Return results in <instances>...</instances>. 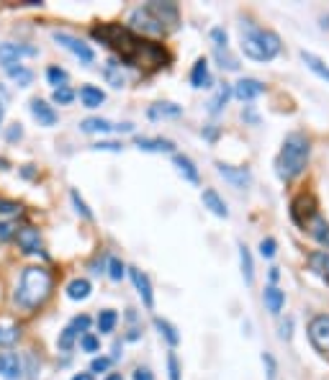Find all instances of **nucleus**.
Returning a JSON list of instances; mask_svg holds the SVG:
<instances>
[{"mask_svg": "<svg viewBox=\"0 0 329 380\" xmlns=\"http://www.w3.org/2000/svg\"><path fill=\"white\" fill-rule=\"evenodd\" d=\"M90 37L98 39L101 44L113 49L121 62L137 67L141 72H157L170 62L168 49L157 41H147L144 37H137L121 23H98L90 28Z\"/></svg>", "mask_w": 329, "mask_h": 380, "instance_id": "f257e3e1", "label": "nucleus"}, {"mask_svg": "<svg viewBox=\"0 0 329 380\" xmlns=\"http://www.w3.org/2000/svg\"><path fill=\"white\" fill-rule=\"evenodd\" d=\"M54 290V275L44 265H28L21 272L16 290H13V303L23 311H37L44 306Z\"/></svg>", "mask_w": 329, "mask_h": 380, "instance_id": "f03ea898", "label": "nucleus"}, {"mask_svg": "<svg viewBox=\"0 0 329 380\" xmlns=\"http://www.w3.org/2000/svg\"><path fill=\"white\" fill-rule=\"evenodd\" d=\"M311 157V141L306 139V134L293 131L286 137L281 152L275 157V175L281 177L283 183H291L293 177H299L306 170Z\"/></svg>", "mask_w": 329, "mask_h": 380, "instance_id": "7ed1b4c3", "label": "nucleus"}, {"mask_svg": "<svg viewBox=\"0 0 329 380\" xmlns=\"http://www.w3.org/2000/svg\"><path fill=\"white\" fill-rule=\"evenodd\" d=\"M239 39H242L245 57H250L255 62H270V59L281 54V37L275 31H270V28L257 26L252 21L239 23Z\"/></svg>", "mask_w": 329, "mask_h": 380, "instance_id": "20e7f679", "label": "nucleus"}, {"mask_svg": "<svg viewBox=\"0 0 329 380\" xmlns=\"http://www.w3.org/2000/svg\"><path fill=\"white\" fill-rule=\"evenodd\" d=\"M291 221L299 226V229H306L309 226V221L314 219V216L319 214V203H317V195L314 193H299L296 198L291 201Z\"/></svg>", "mask_w": 329, "mask_h": 380, "instance_id": "39448f33", "label": "nucleus"}, {"mask_svg": "<svg viewBox=\"0 0 329 380\" xmlns=\"http://www.w3.org/2000/svg\"><path fill=\"white\" fill-rule=\"evenodd\" d=\"M126 28L134 31L137 37H139V34H147V37H165V34H168V28L162 26L160 21L154 19L144 6H141V8H134L132 13H129V26Z\"/></svg>", "mask_w": 329, "mask_h": 380, "instance_id": "423d86ee", "label": "nucleus"}, {"mask_svg": "<svg viewBox=\"0 0 329 380\" xmlns=\"http://www.w3.org/2000/svg\"><path fill=\"white\" fill-rule=\"evenodd\" d=\"M54 41L59 47H65L70 54H75L83 65H93L95 62V52L85 44L83 39L72 37V34H67V31H54Z\"/></svg>", "mask_w": 329, "mask_h": 380, "instance_id": "0eeeda50", "label": "nucleus"}, {"mask_svg": "<svg viewBox=\"0 0 329 380\" xmlns=\"http://www.w3.org/2000/svg\"><path fill=\"white\" fill-rule=\"evenodd\" d=\"M309 342L319 354H329V314L314 316L309 321Z\"/></svg>", "mask_w": 329, "mask_h": 380, "instance_id": "6e6552de", "label": "nucleus"}, {"mask_svg": "<svg viewBox=\"0 0 329 380\" xmlns=\"http://www.w3.org/2000/svg\"><path fill=\"white\" fill-rule=\"evenodd\" d=\"M39 49L37 47H28V44H0V67L3 70H10V67L21 65L26 57H37Z\"/></svg>", "mask_w": 329, "mask_h": 380, "instance_id": "1a4fd4ad", "label": "nucleus"}, {"mask_svg": "<svg viewBox=\"0 0 329 380\" xmlns=\"http://www.w3.org/2000/svg\"><path fill=\"white\" fill-rule=\"evenodd\" d=\"M144 8L150 10L154 19L160 21L165 28H175L180 21V10L175 3H170V0H165V3H160V0H152V3H147Z\"/></svg>", "mask_w": 329, "mask_h": 380, "instance_id": "9d476101", "label": "nucleus"}, {"mask_svg": "<svg viewBox=\"0 0 329 380\" xmlns=\"http://www.w3.org/2000/svg\"><path fill=\"white\" fill-rule=\"evenodd\" d=\"M13 239L19 241V250L23 254H41L44 252V241H41L37 226H21Z\"/></svg>", "mask_w": 329, "mask_h": 380, "instance_id": "9b49d317", "label": "nucleus"}, {"mask_svg": "<svg viewBox=\"0 0 329 380\" xmlns=\"http://www.w3.org/2000/svg\"><path fill=\"white\" fill-rule=\"evenodd\" d=\"M217 172L224 177L226 183H232L237 190H245L250 183H252V172L247 167H235V165H224V162H217Z\"/></svg>", "mask_w": 329, "mask_h": 380, "instance_id": "f8f14e48", "label": "nucleus"}, {"mask_svg": "<svg viewBox=\"0 0 329 380\" xmlns=\"http://www.w3.org/2000/svg\"><path fill=\"white\" fill-rule=\"evenodd\" d=\"M129 278H132L134 288H137V293H139L141 303L150 308H154V290H152V280L147 272H141L139 268H129Z\"/></svg>", "mask_w": 329, "mask_h": 380, "instance_id": "ddd939ff", "label": "nucleus"}, {"mask_svg": "<svg viewBox=\"0 0 329 380\" xmlns=\"http://www.w3.org/2000/svg\"><path fill=\"white\" fill-rule=\"evenodd\" d=\"M265 93V85L260 80H255V77H242L237 85H232V95H237L242 103L247 101H255V98H260Z\"/></svg>", "mask_w": 329, "mask_h": 380, "instance_id": "4468645a", "label": "nucleus"}, {"mask_svg": "<svg viewBox=\"0 0 329 380\" xmlns=\"http://www.w3.org/2000/svg\"><path fill=\"white\" fill-rule=\"evenodd\" d=\"M134 144L139 152H152V154H172L175 152V144L162 137H137Z\"/></svg>", "mask_w": 329, "mask_h": 380, "instance_id": "2eb2a0df", "label": "nucleus"}, {"mask_svg": "<svg viewBox=\"0 0 329 380\" xmlns=\"http://www.w3.org/2000/svg\"><path fill=\"white\" fill-rule=\"evenodd\" d=\"M172 165L178 170V175L183 180H188L190 186H201V172H198L196 162L188 154H172Z\"/></svg>", "mask_w": 329, "mask_h": 380, "instance_id": "dca6fc26", "label": "nucleus"}, {"mask_svg": "<svg viewBox=\"0 0 329 380\" xmlns=\"http://www.w3.org/2000/svg\"><path fill=\"white\" fill-rule=\"evenodd\" d=\"M31 116L39 121V126H54L59 121V113L54 111V106H49L47 101L41 98H34L31 101Z\"/></svg>", "mask_w": 329, "mask_h": 380, "instance_id": "f3484780", "label": "nucleus"}, {"mask_svg": "<svg viewBox=\"0 0 329 380\" xmlns=\"http://www.w3.org/2000/svg\"><path fill=\"white\" fill-rule=\"evenodd\" d=\"M23 368H21V357L13 352H0V378L6 380H21Z\"/></svg>", "mask_w": 329, "mask_h": 380, "instance_id": "a211bd4d", "label": "nucleus"}, {"mask_svg": "<svg viewBox=\"0 0 329 380\" xmlns=\"http://www.w3.org/2000/svg\"><path fill=\"white\" fill-rule=\"evenodd\" d=\"M101 74H103L106 83L111 85V88H116V90L126 85V72H123V67L119 59H108L103 65V70H101Z\"/></svg>", "mask_w": 329, "mask_h": 380, "instance_id": "6ab92c4d", "label": "nucleus"}, {"mask_svg": "<svg viewBox=\"0 0 329 380\" xmlns=\"http://www.w3.org/2000/svg\"><path fill=\"white\" fill-rule=\"evenodd\" d=\"M306 262H309L311 272H314V275H319V278L329 286V250L311 252L309 257H306Z\"/></svg>", "mask_w": 329, "mask_h": 380, "instance_id": "aec40b11", "label": "nucleus"}, {"mask_svg": "<svg viewBox=\"0 0 329 380\" xmlns=\"http://www.w3.org/2000/svg\"><path fill=\"white\" fill-rule=\"evenodd\" d=\"M201 201H203V206H206V208H208V211H211L214 216H219V219H226V216H229L226 201L217 193V190H214V188H206V190L201 193Z\"/></svg>", "mask_w": 329, "mask_h": 380, "instance_id": "412c9836", "label": "nucleus"}, {"mask_svg": "<svg viewBox=\"0 0 329 380\" xmlns=\"http://www.w3.org/2000/svg\"><path fill=\"white\" fill-rule=\"evenodd\" d=\"M303 232L309 234L311 239L319 241L321 247H327V250H329V221L324 219V216H319V214L314 216V219L309 221V226H306Z\"/></svg>", "mask_w": 329, "mask_h": 380, "instance_id": "4be33fe9", "label": "nucleus"}, {"mask_svg": "<svg viewBox=\"0 0 329 380\" xmlns=\"http://www.w3.org/2000/svg\"><path fill=\"white\" fill-rule=\"evenodd\" d=\"M211 83H214V80H211L208 59H203V57H201V59H196V65H193V70H190V85L201 90V88H211Z\"/></svg>", "mask_w": 329, "mask_h": 380, "instance_id": "5701e85b", "label": "nucleus"}, {"mask_svg": "<svg viewBox=\"0 0 329 380\" xmlns=\"http://www.w3.org/2000/svg\"><path fill=\"white\" fill-rule=\"evenodd\" d=\"M301 62L306 67H309L311 72L317 74V77H321L324 83L329 85V65L321 59V57H317V54H311V52H306V49H301Z\"/></svg>", "mask_w": 329, "mask_h": 380, "instance_id": "b1692460", "label": "nucleus"}, {"mask_svg": "<svg viewBox=\"0 0 329 380\" xmlns=\"http://www.w3.org/2000/svg\"><path fill=\"white\" fill-rule=\"evenodd\" d=\"M263 298H265V306H268V311H270V314H275V316L281 314L283 306H286V293H283L278 286H268V288H265Z\"/></svg>", "mask_w": 329, "mask_h": 380, "instance_id": "393cba45", "label": "nucleus"}, {"mask_svg": "<svg viewBox=\"0 0 329 380\" xmlns=\"http://www.w3.org/2000/svg\"><path fill=\"white\" fill-rule=\"evenodd\" d=\"M77 95H80V103H83L85 108H98V106L106 103V93L101 88H95V85H83Z\"/></svg>", "mask_w": 329, "mask_h": 380, "instance_id": "a878e982", "label": "nucleus"}, {"mask_svg": "<svg viewBox=\"0 0 329 380\" xmlns=\"http://www.w3.org/2000/svg\"><path fill=\"white\" fill-rule=\"evenodd\" d=\"M229 98H232V85H229V83H221L217 88L214 98L208 101V113H211V116H219V113L224 111L226 103H229Z\"/></svg>", "mask_w": 329, "mask_h": 380, "instance_id": "bb28decb", "label": "nucleus"}, {"mask_svg": "<svg viewBox=\"0 0 329 380\" xmlns=\"http://www.w3.org/2000/svg\"><path fill=\"white\" fill-rule=\"evenodd\" d=\"M180 113H183V106H175V103H154L150 111H147V116H150L152 121H157V119H178Z\"/></svg>", "mask_w": 329, "mask_h": 380, "instance_id": "cd10ccee", "label": "nucleus"}, {"mask_svg": "<svg viewBox=\"0 0 329 380\" xmlns=\"http://www.w3.org/2000/svg\"><path fill=\"white\" fill-rule=\"evenodd\" d=\"M80 131H85V134H111L113 123L106 119H98V116H90V119L80 121Z\"/></svg>", "mask_w": 329, "mask_h": 380, "instance_id": "c85d7f7f", "label": "nucleus"}, {"mask_svg": "<svg viewBox=\"0 0 329 380\" xmlns=\"http://www.w3.org/2000/svg\"><path fill=\"white\" fill-rule=\"evenodd\" d=\"M154 329L160 332V337L170 344V347H178V344H180V334H178V329L170 324L168 319H160V316H154Z\"/></svg>", "mask_w": 329, "mask_h": 380, "instance_id": "c756f323", "label": "nucleus"}, {"mask_svg": "<svg viewBox=\"0 0 329 380\" xmlns=\"http://www.w3.org/2000/svg\"><path fill=\"white\" fill-rule=\"evenodd\" d=\"M90 290H93L90 280L75 278L70 280V286H67V298H70V301H85V298L90 296Z\"/></svg>", "mask_w": 329, "mask_h": 380, "instance_id": "7c9ffc66", "label": "nucleus"}, {"mask_svg": "<svg viewBox=\"0 0 329 380\" xmlns=\"http://www.w3.org/2000/svg\"><path fill=\"white\" fill-rule=\"evenodd\" d=\"M239 265H242V278L247 286H252L255 280V262H252V252L247 244H239Z\"/></svg>", "mask_w": 329, "mask_h": 380, "instance_id": "2f4dec72", "label": "nucleus"}, {"mask_svg": "<svg viewBox=\"0 0 329 380\" xmlns=\"http://www.w3.org/2000/svg\"><path fill=\"white\" fill-rule=\"evenodd\" d=\"M95 324H98V332L101 334H111L116 329V324H119V314L113 308H103L98 314V319H95Z\"/></svg>", "mask_w": 329, "mask_h": 380, "instance_id": "473e14b6", "label": "nucleus"}, {"mask_svg": "<svg viewBox=\"0 0 329 380\" xmlns=\"http://www.w3.org/2000/svg\"><path fill=\"white\" fill-rule=\"evenodd\" d=\"M6 74H8V77H13V80L19 83V88H28V85H31V80H34V72H31L26 65L10 67V70H6Z\"/></svg>", "mask_w": 329, "mask_h": 380, "instance_id": "72a5a7b5", "label": "nucleus"}, {"mask_svg": "<svg viewBox=\"0 0 329 380\" xmlns=\"http://www.w3.org/2000/svg\"><path fill=\"white\" fill-rule=\"evenodd\" d=\"M214 57H217V62H219V67L221 70H239V59H237L232 52H229V47L226 49H214Z\"/></svg>", "mask_w": 329, "mask_h": 380, "instance_id": "f704fd0d", "label": "nucleus"}, {"mask_svg": "<svg viewBox=\"0 0 329 380\" xmlns=\"http://www.w3.org/2000/svg\"><path fill=\"white\" fill-rule=\"evenodd\" d=\"M21 214H23V206L16 203V201H8V198H0V219L16 221Z\"/></svg>", "mask_w": 329, "mask_h": 380, "instance_id": "c9c22d12", "label": "nucleus"}, {"mask_svg": "<svg viewBox=\"0 0 329 380\" xmlns=\"http://www.w3.org/2000/svg\"><path fill=\"white\" fill-rule=\"evenodd\" d=\"M21 337V329L16 324H0V347H10L16 344Z\"/></svg>", "mask_w": 329, "mask_h": 380, "instance_id": "e433bc0d", "label": "nucleus"}, {"mask_svg": "<svg viewBox=\"0 0 329 380\" xmlns=\"http://www.w3.org/2000/svg\"><path fill=\"white\" fill-rule=\"evenodd\" d=\"M47 80H49V85H54V90H57V88H65L67 80H70V74H67V70H62L59 65H52V67H47Z\"/></svg>", "mask_w": 329, "mask_h": 380, "instance_id": "4c0bfd02", "label": "nucleus"}, {"mask_svg": "<svg viewBox=\"0 0 329 380\" xmlns=\"http://www.w3.org/2000/svg\"><path fill=\"white\" fill-rule=\"evenodd\" d=\"M75 342H77V332L72 326H65L62 334H59V339H57V347H59L62 352H70V350L75 347Z\"/></svg>", "mask_w": 329, "mask_h": 380, "instance_id": "58836bf2", "label": "nucleus"}, {"mask_svg": "<svg viewBox=\"0 0 329 380\" xmlns=\"http://www.w3.org/2000/svg\"><path fill=\"white\" fill-rule=\"evenodd\" d=\"M70 201H72V206H75V211H77V214L83 216V219H88V221H93V211L88 208V203H85V201H83V195L77 193L75 188L70 190Z\"/></svg>", "mask_w": 329, "mask_h": 380, "instance_id": "ea45409f", "label": "nucleus"}, {"mask_svg": "<svg viewBox=\"0 0 329 380\" xmlns=\"http://www.w3.org/2000/svg\"><path fill=\"white\" fill-rule=\"evenodd\" d=\"M77 93L72 90V88H57L54 93H52V103H57V106H70V103L75 101Z\"/></svg>", "mask_w": 329, "mask_h": 380, "instance_id": "a19ab883", "label": "nucleus"}, {"mask_svg": "<svg viewBox=\"0 0 329 380\" xmlns=\"http://www.w3.org/2000/svg\"><path fill=\"white\" fill-rule=\"evenodd\" d=\"M80 350H83V352H101V339H98V337H95L93 332H85L83 337H80Z\"/></svg>", "mask_w": 329, "mask_h": 380, "instance_id": "79ce46f5", "label": "nucleus"}, {"mask_svg": "<svg viewBox=\"0 0 329 380\" xmlns=\"http://www.w3.org/2000/svg\"><path fill=\"white\" fill-rule=\"evenodd\" d=\"M19 232V223L10 221V219H0V244H6L8 239H13Z\"/></svg>", "mask_w": 329, "mask_h": 380, "instance_id": "37998d69", "label": "nucleus"}, {"mask_svg": "<svg viewBox=\"0 0 329 380\" xmlns=\"http://www.w3.org/2000/svg\"><path fill=\"white\" fill-rule=\"evenodd\" d=\"M123 275H126V265H123V262L119 260V257H111V260H108V278L119 283V280H121Z\"/></svg>", "mask_w": 329, "mask_h": 380, "instance_id": "c03bdc74", "label": "nucleus"}, {"mask_svg": "<svg viewBox=\"0 0 329 380\" xmlns=\"http://www.w3.org/2000/svg\"><path fill=\"white\" fill-rule=\"evenodd\" d=\"M211 39H214V47L217 49L229 47V34H226V28H221V26L211 28Z\"/></svg>", "mask_w": 329, "mask_h": 380, "instance_id": "a18cd8bd", "label": "nucleus"}, {"mask_svg": "<svg viewBox=\"0 0 329 380\" xmlns=\"http://www.w3.org/2000/svg\"><path fill=\"white\" fill-rule=\"evenodd\" d=\"M275 252H278V241H275L273 237H268V239L260 241V254H263L265 260H273Z\"/></svg>", "mask_w": 329, "mask_h": 380, "instance_id": "49530a36", "label": "nucleus"}, {"mask_svg": "<svg viewBox=\"0 0 329 380\" xmlns=\"http://www.w3.org/2000/svg\"><path fill=\"white\" fill-rule=\"evenodd\" d=\"M263 365H265V375H268V380H275V375H278V362H275L273 354L263 352Z\"/></svg>", "mask_w": 329, "mask_h": 380, "instance_id": "de8ad7c7", "label": "nucleus"}, {"mask_svg": "<svg viewBox=\"0 0 329 380\" xmlns=\"http://www.w3.org/2000/svg\"><path fill=\"white\" fill-rule=\"evenodd\" d=\"M180 362H178V354L175 352H168V378L170 380H180Z\"/></svg>", "mask_w": 329, "mask_h": 380, "instance_id": "09e8293b", "label": "nucleus"}, {"mask_svg": "<svg viewBox=\"0 0 329 380\" xmlns=\"http://www.w3.org/2000/svg\"><path fill=\"white\" fill-rule=\"evenodd\" d=\"M93 149L95 152H116L119 154L123 149V144L121 141H98V144H93Z\"/></svg>", "mask_w": 329, "mask_h": 380, "instance_id": "8fccbe9b", "label": "nucleus"}, {"mask_svg": "<svg viewBox=\"0 0 329 380\" xmlns=\"http://www.w3.org/2000/svg\"><path fill=\"white\" fill-rule=\"evenodd\" d=\"M111 365H113L111 357H95V360L90 362V372H106Z\"/></svg>", "mask_w": 329, "mask_h": 380, "instance_id": "3c124183", "label": "nucleus"}, {"mask_svg": "<svg viewBox=\"0 0 329 380\" xmlns=\"http://www.w3.org/2000/svg\"><path fill=\"white\" fill-rule=\"evenodd\" d=\"M70 326H72V329H75V332H88V329H90V316H75V319H72V324H70Z\"/></svg>", "mask_w": 329, "mask_h": 380, "instance_id": "603ef678", "label": "nucleus"}, {"mask_svg": "<svg viewBox=\"0 0 329 380\" xmlns=\"http://www.w3.org/2000/svg\"><path fill=\"white\" fill-rule=\"evenodd\" d=\"M23 137V129H21V123H13L8 129V134H6V139L8 141H16V139H21Z\"/></svg>", "mask_w": 329, "mask_h": 380, "instance_id": "864d4df0", "label": "nucleus"}, {"mask_svg": "<svg viewBox=\"0 0 329 380\" xmlns=\"http://www.w3.org/2000/svg\"><path fill=\"white\" fill-rule=\"evenodd\" d=\"M203 139H208V141H217L219 139V126H203Z\"/></svg>", "mask_w": 329, "mask_h": 380, "instance_id": "5fc2aeb1", "label": "nucleus"}, {"mask_svg": "<svg viewBox=\"0 0 329 380\" xmlns=\"http://www.w3.org/2000/svg\"><path fill=\"white\" fill-rule=\"evenodd\" d=\"M134 380H154V375H152L150 368H137L134 370Z\"/></svg>", "mask_w": 329, "mask_h": 380, "instance_id": "6e6d98bb", "label": "nucleus"}, {"mask_svg": "<svg viewBox=\"0 0 329 380\" xmlns=\"http://www.w3.org/2000/svg\"><path fill=\"white\" fill-rule=\"evenodd\" d=\"M281 339H291V319L281 326Z\"/></svg>", "mask_w": 329, "mask_h": 380, "instance_id": "4d7b16f0", "label": "nucleus"}, {"mask_svg": "<svg viewBox=\"0 0 329 380\" xmlns=\"http://www.w3.org/2000/svg\"><path fill=\"white\" fill-rule=\"evenodd\" d=\"M72 380H95V378H93V372H75Z\"/></svg>", "mask_w": 329, "mask_h": 380, "instance_id": "13d9d810", "label": "nucleus"}, {"mask_svg": "<svg viewBox=\"0 0 329 380\" xmlns=\"http://www.w3.org/2000/svg\"><path fill=\"white\" fill-rule=\"evenodd\" d=\"M281 278V272H278V268H270V286H275V280Z\"/></svg>", "mask_w": 329, "mask_h": 380, "instance_id": "bf43d9fd", "label": "nucleus"}, {"mask_svg": "<svg viewBox=\"0 0 329 380\" xmlns=\"http://www.w3.org/2000/svg\"><path fill=\"white\" fill-rule=\"evenodd\" d=\"M103 380H123V378L119 375V372H108V375H106Z\"/></svg>", "mask_w": 329, "mask_h": 380, "instance_id": "052dcab7", "label": "nucleus"}, {"mask_svg": "<svg viewBox=\"0 0 329 380\" xmlns=\"http://www.w3.org/2000/svg\"><path fill=\"white\" fill-rule=\"evenodd\" d=\"M23 177H34V170H31V165L23 167Z\"/></svg>", "mask_w": 329, "mask_h": 380, "instance_id": "680f3d73", "label": "nucleus"}, {"mask_svg": "<svg viewBox=\"0 0 329 380\" xmlns=\"http://www.w3.org/2000/svg\"><path fill=\"white\" fill-rule=\"evenodd\" d=\"M3 116H6V106L0 103V123H3Z\"/></svg>", "mask_w": 329, "mask_h": 380, "instance_id": "e2e57ef3", "label": "nucleus"}]
</instances>
